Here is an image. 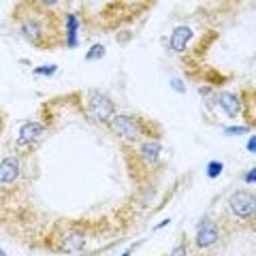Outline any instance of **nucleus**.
Masks as SVG:
<instances>
[{"instance_id":"1","label":"nucleus","mask_w":256,"mask_h":256,"mask_svg":"<svg viewBox=\"0 0 256 256\" xmlns=\"http://www.w3.org/2000/svg\"><path fill=\"white\" fill-rule=\"evenodd\" d=\"M9 18L20 36L34 50L52 52L64 45V15L58 9L38 0H18Z\"/></svg>"},{"instance_id":"2","label":"nucleus","mask_w":256,"mask_h":256,"mask_svg":"<svg viewBox=\"0 0 256 256\" xmlns=\"http://www.w3.org/2000/svg\"><path fill=\"white\" fill-rule=\"evenodd\" d=\"M126 150V166L132 180H152L162 169V143L160 139H143Z\"/></svg>"},{"instance_id":"3","label":"nucleus","mask_w":256,"mask_h":256,"mask_svg":"<svg viewBox=\"0 0 256 256\" xmlns=\"http://www.w3.org/2000/svg\"><path fill=\"white\" fill-rule=\"evenodd\" d=\"M107 128L120 139L124 148L134 146L143 139H160V134H162V128L156 122L137 114H116L109 120Z\"/></svg>"},{"instance_id":"4","label":"nucleus","mask_w":256,"mask_h":256,"mask_svg":"<svg viewBox=\"0 0 256 256\" xmlns=\"http://www.w3.org/2000/svg\"><path fill=\"white\" fill-rule=\"evenodd\" d=\"M86 116L94 124L107 126L109 120L116 116V102L102 92H90L86 98Z\"/></svg>"},{"instance_id":"5","label":"nucleus","mask_w":256,"mask_h":256,"mask_svg":"<svg viewBox=\"0 0 256 256\" xmlns=\"http://www.w3.org/2000/svg\"><path fill=\"white\" fill-rule=\"evenodd\" d=\"M228 212L235 220L248 224H254V216H256V198L254 192L250 190H233L228 196Z\"/></svg>"},{"instance_id":"6","label":"nucleus","mask_w":256,"mask_h":256,"mask_svg":"<svg viewBox=\"0 0 256 256\" xmlns=\"http://www.w3.org/2000/svg\"><path fill=\"white\" fill-rule=\"evenodd\" d=\"M222 233H224L222 220L214 218V216H203L196 224V237H194L196 250H212L214 246H218Z\"/></svg>"},{"instance_id":"7","label":"nucleus","mask_w":256,"mask_h":256,"mask_svg":"<svg viewBox=\"0 0 256 256\" xmlns=\"http://www.w3.org/2000/svg\"><path fill=\"white\" fill-rule=\"evenodd\" d=\"M43 130H45V126L41 122H34V120H32V122L22 124L18 141H15V148H18V152H26V154H30L32 150H36L38 141H41V137H43Z\"/></svg>"},{"instance_id":"8","label":"nucleus","mask_w":256,"mask_h":256,"mask_svg":"<svg viewBox=\"0 0 256 256\" xmlns=\"http://www.w3.org/2000/svg\"><path fill=\"white\" fill-rule=\"evenodd\" d=\"M20 171H22V162L20 156H9L0 162V186H13L20 180Z\"/></svg>"},{"instance_id":"9","label":"nucleus","mask_w":256,"mask_h":256,"mask_svg":"<svg viewBox=\"0 0 256 256\" xmlns=\"http://www.w3.org/2000/svg\"><path fill=\"white\" fill-rule=\"evenodd\" d=\"M192 38H194V30L190 26H186V24H184V26H175L171 32V50L178 54H184L188 50Z\"/></svg>"},{"instance_id":"10","label":"nucleus","mask_w":256,"mask_h":256,"mask_svg":"<svg viewBox=\"0 0 256 256\" xmlns=\"http://www.w3.org/2000/svg\"><path fill=\"white\" fill-rule=\"evenodd\" d=\"M218 107L226 114L228 118H237L242 114V98L237 94H230V92H222L218 96Z\"/></svg>"},{"instance_id":"11","label":"nucleus","mask_w":256,"mask_h":256,"mask_svg":"<svg viewBox=\"0 0 256 256\" xmlns=\"http://www.w3.org/2000/svg\"><path fill=\"white\" fill-rule=\"evenodd\" d=\"M77 15L75 13H64V43L66 47H75L77 45Z\"/></svg>"},{"instance_id":"12","label":"nucleus","mask_w":256,"mask_h":256,"mask_svg":"<svg viewBox=\"0 0 256 256\" xmlns=\"http://www.w3.org/2000/svg\"><path fill=\"white\" fill-rule=\"evenodd\" d=\"M169 256H188V237L186 235H182V239L175 244V248L171 250Z\"/></svg>"},{"instance_id":"13","label":"nucleus","mask_w":256,"mask_h":256,"mask_svg":"<svg viewBox=\"0 0 256 256\" xmlns=\"http://www.w3.org/2000/svg\"><path fill=\"white\" fill-rule=\"evenodd\" d=\"M222 171H224V164L220 162V160H212V162L207 164V178L210 180H216Z\"/></svg>"},{"instance_id":"14","label":"nucleus","mask_w":256,"mask_h":256,"mask_svg":"<svg viewBox=\"0 0 256 256\" xmlns=\"http://www.w3.org/2000/svg\"><path fill=\"white\" fill-rule=\"evenodd\" d=\"M100 58H105V47L100 43H96L94 47H90V52L86 54V60H100Z\"/></svg>"},{"instance_id":"15","label":"nucleus","mask_w":256,"mask_h":256,"mask_svg":"<svg viewBox=\"0 0 256 256\" xmlns=\"http://www.w3.org/2000/svg\"><path fill=\"white\" fill-rule=\"evenodd\" d=\"M56 70H58V66H38L34 68V75H54Z\"/></svg>"},{"instance_id":"16","label":"nucleus","mask_w":256,"mask_h":256,"mask_svg":"<svg viewBox=\"0 0 256 256\" xmlns=\"http://www.w3.org/2000/svg\"><path fill=\"white\" fill-rule=\"evenodd\" d=\"M38 2L45 4V6H50V9H56V6H58L62 0H38Z\"/></svg>"},{"instance_id":"17","label":"nucleus","mask_w":256,"mask_h":256,"mask_svg":"<svg viewBox=\"0 0 256 256\" xmlns=\"http://www.w3.org/2000/svg\"><path fill=\"white\" fill-rule=\"evenodd\" d=\"M254 178H256V169L252 166L250 173H246V182H248V184H254Z\"/></svg>"},{"instance_id":"18","label":"nucleus","mask_w":256,"mask_h":256,"mask_svg":"<svg viewBox=\"0 0 256 256\" xmlns=\"http://www.w3.org/2000/svg\"><path fill=\"white\" fill-rule=\"evenodd\" d=\"M254 143H256V139H254V137H250V146H248V150H250L252 154H254Z\"/></svg>"},{"instance_id":"19","label":"nucleus","mask_w":256,"mask_h":256,"mask_svg":"<svg viewBox=\"0 0 256 256\" xmlns=\"http://www.w3.org/2000/svg\"><path fill=\"white\" fill-rule=\"evenodd\" d=\"M173 88H178V90H184V86L178 84V79H173Z\"/></svg>"},{"instance_id":"20","label":"nucleus","mask_w":256,"mask_h":256,"mask_svg":"<svg viewBox=\"0 0 256 256\" xmlns=\"http://www.w3.org/2000/svg\"><path fill=\"white\" fill-rule=\"evenodd\" d=\"M0 256H4V252H2V250H0Z\"/></svg>"}]
</instances>
